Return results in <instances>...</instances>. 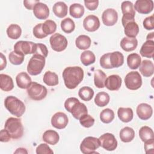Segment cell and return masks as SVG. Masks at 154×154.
<instances>
[{
    "label": "cell",
    "instance_id": "cell-1",
    "mask_svg": "<svg viewBox=\"0 0 154 154\" xmlns=\"http://www.w3.org/2000/svg\"><path fill=\"white\" fill-rule=\"evenodd\" d=\"M63 78L66 87L69 89H74L82 82L84 70L79 66L67 67L63 72Z\"/></svg>",
    "mask_w": 154,
    "mask_h": 154
},
{
    "label": "cell",
    "instance_id": "cell-2",
    "mask_svg": "<svg viewBox=\"0 0 154 154\" xmlns=\"http://www.w3.org/2000/svg\"><path fill=\"white\" fill-rule=\"evenodd\" d=\"M6 109L13 115L20 117L25 111V105L20 99L13 96H7L4 100Z\"/></svg>",
    "mask_w": 154,
    "mask_h": 154
},
{
    "label": "cell",
    "instance_id": "cell-3",
    "mask_svg": "<svg viewBox=\"0 0 154 154\" xmlns=\"http://www.w3.org/2000/svg\"><path fill=\"white\" fill-rule=\"evenodd\" d=\"M4 129L7 131L13 139L20 138L23 134V127L21 120L14 117L8 118L4 125Z\"/></svg>",
    "mask_w": 154,
    "mask_h": 154
},
{
    "label": "cell",
    "instance_id": "cell-4",
    "mask_svg": "<svg viewBox=\"0 0 154 154\" xmlns=\"http://www.w3.org/2000/svg\"><path fill=\"white\" fill-rule=\"evenodd\" d=\"M134 17L130 14H123L122 18L124 32L128 37L135 38L139 32V27L135 21Z\"/></svg>",
    "mask_w": 154,
    "mask_h": 154
},
{
    "label": "cell",
    "instance_id": "cell-5",
    "mask_svg": "<svg viewBox=\"0 0 154 154\" xmlns=\"http://www.w3.org/2000/svg\"><path fill=\"white\" fill-rule=\"evenodd\" d=\"M45 57L43 55L34 54L27 65V71L29 74L32 76L40 74L45 66Z\"/></svg>",
    "mask_w": 154,
    "mask_h": 154
},
{
    "label": "cell",
    "instance_id": "cell-6",
    "mask_svg": "<svg viewBox=\"0 0 154 154\" xmlns=\"http://www.w3.org/2000/svg\"><path fill=\"white\" fill-rule=\"evenodd\" d=\"M26 91L28 96L34 100H41L45 99L48 93L47 88L36 82H32Z\"/></svg>",
    "mask_w": 154,
    "mask_h": 154
},
{
    "label": "cell",
    "instance_id": "cell-7",
    "mask_svg": "<svg viewBox=\"0 0 154 154\" xmlns=\"http://www.w3.org/2000/svg\"><path fill=\"white\" fill-rule=\"evenodd\" d=\"M100 147L98 138L94 137H85L81 143L80 150L84 154L97 153L96 151Z\"/></svg>",
    "mask_w": 154,
    "mask_h": 154
},
{
    "label": "cell",
    "instance_id": "cell-8",
    "mask_svg": "<svg viewBox=\"0 0 154 154\" xmlns=\"http://www.w3.org/2000/svg\"><path fill=\"white\" fill-rule=\"evenodd\" d=\"M125 83L127 88L131 90L139 89L142 85V78L137 71L129 72L125 78Z\"/></svg>",
    "mask_w": 154,
    "mask_h": 154
},
{
    "label": "cell",
    "instance_id": "cell-9",
    "mask_svg": "<svg viewBox=\"0 0 154 154\" xmlns=\"http://www.w3.org/2000/svg\"><path fill=\"white\" fill-rule=\"evenodd\" d=\"M14 51L23 55L34 54L36 51V43L29 41H18L14 46Z\"/></svg>",
    "mask_w": 154,
    "mask_h": 154
},
{
    "label": "cell",
    "instance_id": "cell-10",
    "mask_svg": "<svg viewBox=\"0 0 154 154\" xmlns=\"http://www.w3.org/2000/svg\"><path fill=\"white\" fill-rule=\"evenodd\" d=\"M100 146L108 151H113L117 147V141L112 134L105 133L98 138Z\"/></svg>",
    "mask_w": 154,
    "mask_h": 154
},
{
    "label": "cell",
    "instance_id": "cell-11",
    "mask_svg": "<svg viewBox=\"0 0 154 154\" xmlns=\"http://www.w3.org/2000/svg\"><path fill=\"white\" fill-rule=\"evenodd\" d=\"M52 49L56 52H61L66 49L68 42L67 38L60 33L54 34L49 38Z\"/></svg>",
    "mask_w": 154,
    "mask_h": 154
},
{
    "label": "cell",
    "instance_id": "cell-12",
    "mask_svg": "<svg viewBox=\"0 0 154 154\" xmlns=\"http://www.w3.org/2000/svg\"><path fill=\"white\" fill-rule=\"evenodd\" d=\"M69 122L67 116L63 112H58L53 115L51 118V125L53 127L62 129L66 127Z\"/></svg>",
    "mask_w": 154,
    "mask_h": 154
},
{
    "label": "cell",
    "instance_id": "cell-13",
    "mask_svg": "<svg viewBox=\"0 0 154 154\" xmlns=\"http://www.w3.org/2000/svg\"><path fill=\"white\" fill-rule=\"evenodd\" d=\"M102 20L105 25L113 26L117 22L118 13L114 8H107L102 13Z\"/></svg>",
    "mask_w": 154,
    "mask_h": 154
},
{
    "label": "cell",
    "instance_id": "cell-14",
    "mask_svg": "<svg viewBox=\"0 0 154 154\" xmlns=\"http://www.w3.org/2000/svg\"><path fill=\"white\" fill-rule=\"evenodd\" d=\"M134 7L140 14H149L153 10V2L152 0H137Z\"/></svg>",
    "mask_w": 154,
    "mask_h": 154
},
{
    "label": "cell",
    "instance_id": "cell-15",
    "mask_svg": "<svg viewBox=\"0 0 154 154\" xmlns=\"http://www.w3.org/2000/svg\"><path fill=\"white\" fill-rule=\"evenodd\" d=\"M83 26L85 30L89 32H94L99 29L100 26L99 19L96 16L88 15L83 21Z\"/></svg>",
    "mask_w": 154,
    "mask_h": 154
},
{
    "label": "cell",
    "instance_id": "cell-16",
    "mask_svg": "<svg viewBox=\"0 0 154 154\" xmlns=\"http://www.w3.org/2000/svg\"><path fill=\"white\" fill-rule=\"evenodd\" d=\"M122 79L118 75H111L108 76L105 81V87L111 91L118 90L122 85Z\"/></svg>",
    "mask_w": 154,
    "mask_h": 154
},
{
    "label": "cell",
    "instance_id": "cell-17",
    "mask_svg": "<svg viewBox=\"0 0 154 154\" xmlns=\"http://www.w3.org/2000/svg\"><path fill=\"white\" fill-rule=\"evenodd\" d=\"M33 13L38 19H46L49 15V9L46 4L38 2L33 8Z\"/></svg>",
    "mask_w": 154,
    "mask_h": 154
},
{
    "label": "cell",
    "instance_id": "cell-18",
    "mask_svg": "<svg viewBox=\"0 0 154 154\" xmlns=\"http://www.w3.org/2000/svg\"><path fill=\"white\" fill-rule=\"evenodd\" d=\"M153 114L152 106L146 103H141L137 107V114L138 117L143 120H147L149 119Z\"/></svg>",
    "mask_w": 154,
    "mask_h": 154
},
{
    "label": "cell",
    "instance_id": "cell-19",
    "mask_svg": "<svg viewBox=\"0 0 154 154\" xmlns=\"http://www.w3.org/2000/svg\"><path fill=\"white\" fill-rule=\"evenodd\" d=\"M109 61L111 69L119 67L122 66L124 63L123 55L119 51H114L111 53L109 52Z\"/></svg>",
    "mask_w": 154,
    "mask_h": 154
},
{
    "label": "cell",
    "instance_id": "cell-20",
    "mask_svg": "<svg viewBox=\"0 0 154 154\" xmlns=\"http://www.w3.org/2000/svg\"><path fill=\"white\" fill-rule=\"evenodd\" d=\"M16 81L17 86L22 89L28 88L32 82L31 78L25 72H22L17 74L16 77Z\"/></svg>",
    "mask_w": 154,
    "mask_h": 154
},
{
    "label": "cell",
    "instance_id": "cell-21",
    "mask_svg": "<svg viewBox=\"0 0 154 154\" xmlns=\"http://www.w3.org/2000/svg\"><path fill=\"white\" fill-rule=\"evenodd\" d=\"M140 72L144 77L151 76L154 72V65L152 61L144 60L140 66Z\"/></svg>",
    "mask_w": 154,
    "mask_h": 154
},
{
    "label": "cell",
    "instance_id": "cell-22",
    "mask_svg": "<svg viewBox=\"0 0 154 154\" xmlns=\"http://www.w3.org/2000/svg\"><path fill=\"white\" fill-rule=\"evenodd\" d=\"M138 45V41L135 38L123 37L120 42V46L126 52H130L135 50Z\"/></svg>",
    "mask_w": 154,
    "mask_h": 154
},
{
    "label": "cell",
    "instance_id": "cell-23",
    "mask_svg": "<svg viewBox=\"0 0 154 154\" xmlns=\"http://www.w3.org/2000/svg\"><path fill=\"white\" fill-rule=\"evenodd\" d=\"M140 54L142 57L146 58H153L154 54L153 40H147L143 43L140 49Z\"/></svg>",
    "mask_w": 154,
    "mask_h": 154
},
{
    "label": "cell",
    "instance_id": "cell-24",
    "mask_svg": "<svg viewBox=\"0 0 154 154\" xmlns=\"http://www.w3.org/2000/svg\"><path fill=\"white\" fill-rule=\"evenodd\" d=\"M70 112L75 119L79 120L81 116L87 114L88 111L85 105L79 101L72 106Z\"/></svg>",
    "mask_w": 154,
    "mask_h": 154
},
{
    "label": "cell",
    "instance_id": "cell-25",
    "mask_svg": "<svg viewBox=\"0 0 154 154\" xmlns=\"http://www.w3.org/2000/svg\"><path fill=\"white\" fill-rule=\"evenodd\" d=\"M0 88L5 91H10L13 89L14 84L11 76L3 73L0 75Z\"/></svg>",
    "mask_w": 154,
    "mask_h": 154
},
{
    "label": "cell",
    "instance_id": "cell-26",
    "mask_svg": "<svg viewBox=\"0 0 154 154\" xmlns=\"http://www.w3.org/2000/svg\"><path fill=\"white\" fill-rule=\"evenodd\" d=\"M117 115L119 119L125 123L131 122L133 119V111L131 108L120 107L118 109Z\"/></svg>",
    "mask_w": 154,
    "mask_h": 154
},
{
    "label": "cell",
    "instance_id": "cell-27",
    "mask_svg": "<svg viewBox=\"0 0 154 154\" xmlns=\"http://www.w3.org/2000/svg\"><path fill=\"white\" fill-rule=\"evenodd\" d=\"M43 140L46 143L51 145L56 144L60 139L58 134L54 130H47L43 134Z\"/></svg>",
    "mask_w": 154,
    "mask_h": 154
},
{
    "label": "cell",
    "instance_id": "cell-28",
    "mask_svg": "<svg viewBox=\"0 0 154 154\" xmlns=\"http://www.w3.org/2000/svg\"><path fill=\"white\" fill-rule=\"evenodd\" d=\"M54 14L60 18L64 17L67 14V5L62 1L57 2L52 8Z\"/></svg>",
    "mask_w": 154,
    "mask_h": 154
},
{
    "label": "cell",
    "instance_id": "cell-29",
    "mask_svg": "<svg viewBox=\"0 0 154 154\" xmlns=\"http://www.w3.org/2000/svg\"><path fill=\"white\" fill-rule=\"evenodd\" d=\"M119 136L122 141L124 143H129L134 138L135 132L132 128L126 126L120 130Z\"/></svg>",
    "mask_w": 154,
    "mask_h": 154
},
{
    "label": "cell",
    "instance_id": "cell-30",
    "mask_svg": "<svg viewBox=\"0 0 154 154\" xmlns=\"http://www.w3.org/2000/svg\"><path fill=\"white\" fill-rule=\"evenodd\" d=\"M91 43V38L86 35H80L75 40L76 46L81 50H85L89 48Z\"/></svg>",
    "mask_w": 154,
    "mask_h": 154
},
{
    "label": "cell",
    "instance_id": "cell-31",
    "mask_svg": "<svg viewBox=\"0 0 154 154\" xmlns=\"http://www.w3.org/2000/svg\"><path fill=\"white\" fill-rule=\"evenodd\" d=\"M141 63V58L138 54L132 53L127 57V64L132 70L138 69Z\"/></svg>",
    "mask_w": 154,
    "mask_h": 154
},
{
    "label": "cell",
    "instance_id": "cell-32",
    "mask_svg": "<svg viewBox=\"0 0 154 154\" xmlns=\"http://www.w3.org/2000/svg\"><path fill=\"white\" fill-rule=\"evenodd\" d=\"M43 82L48 86H55L58 84V75L51 71H47L43 75Z\"/></svg>",
    "mask_w": 154,
    "mask_h": 154
},
{
    "label": "cell",
    "instance_id": "cell-33",
    "mask_svg": "<svg viewBox=\"0 0 154 154\" xmlns=\"http://www.w3.org/2000/svg\"><path fill=\"white\" fill-rule=\"evenodd\" d=\"M106 77V74L102 70L100 69L96 70L94 73V83L95 86L99 88L105 87Z\"/></svg>",
    "mask_w": 154,
    "mask_h": 154
},
{
    "label": "cell",
    "instance_id": "cell-34",
    "mask_svg": "<svg viewBox=\"0 0 154 154\" xmlns=\"http://www.w3.org/2000/svg\"><path fill=\"white\" fill-rule=\"evenodd\" d=\"M22 34V29L20 26L17 24H11L7 29V34L10 38L17 39Z\"/></svg>",
    "mask_w": 154,
    "mask_h": 154
},
{
    "label": "cell",
    "instance_id": "cell-35",
    "mask_svg": "<svg viewBox=\"0 0 154 154\" xmlns=\"http://www.w3.org/2000/svg\"><path fill=\"white\" fill-rule=\"evenodd\" d=\"M69 13L71 16L74 18H81L84 14V8L83 5L78 3L72 4L69 8Z\"/></svg>",
    "mask_w": 154,
    "mask_h": 154
},
{
    "label": "cell",
    "instance_id": "cell-36",
    "mask_svg": "<svg viewBox=\"0 0 154 154\" xmlns=\"http://www.w3.org/2000/svg\"><path fill=\"white\" fill-rule=\"evenodd\" d=\"M80 60L82 63L87 66L91 64H93L96 60L95 55L91 51H85L81 53L80 56Z\"/></svg>",
    "mask_w": 154,
    "mask_h": 154
},
{
    "label": "cell",
    "instance_id": "cell-37",
    "mask_svg": "<svg viewBox=\"0 0 154 154\" xmlns=\"http://www.w3.org/2000/svg\"><path fill=\"white\" fill-rule=\"evenodd\" d=\"M109 96L106 92H99L94 97L95 104L100 107H103L106 106L109 102Z\"/></svg>",
    "mask_w": 154,
    "mask_h": 154
},
{
    "label": "cell",
    "instance_id": "cell-38",
    "mask_svg": "<svg viewBox=\"0 0 154 154\" xmlns=\"http://www.w3.org/2000/svg\"><path fill=\"white\" fill-rule=\"evenodd\" d=\"M139 137L142 141L145 142L147 140L154 138V133L152 128L147 126H144L140 129Z\"/></svg>",
    "mask_w": 154,
    "mask_h": 154
},
{
    "label": "cell",
    "instance_id": "cell-39",
    "mask_svg": "<svg viewBox=\"0 0 154 154\" xmlns=\"http://www.w3.org/2000/svg\"><path fill=\"white\" fill-rule=\"evenodd\" d=\"M78 96L82 100L84 101H89L94 96V91L91 88L84 86L79 90Z\"/></svg>",
    "mask_w": 154,
    "mask_h": 154
},
{
    "label": "cell",
    "instance_id": "cell-40",
    "mask_svg": "<svg viewBox=\"0 0 154 154\" xmlns=\"http://www.w3.org/2000/svg\"><path fill=\"white\" fill-rule=\"evenodd\" d=\"M61 28L64 32L69 34L74 31L75 28V24L72 19L67 17L61 20Z\"/></svg>",
    "mask_w": 154,
    "mask_h": 154
},
{
    "label": "cell",
    "instance_id": "cell-41",
    "mask_svg": "<svg viewBox=\"0 0 154 154\" xmlns=\"http://www.w3.org/2000/svg\"><path fill=\"white\" fill-rule=\"evenodd\" d=\"M114 112L109 108L104 109L100 113V119L104 123H109L114 120Z\"/></svg>",
    "mask_w": 154,
    "mask_h": 154
},
{
    "label": "cell",
    "instance_id": "cell-42",
    "mask_svg": "<svg viewBox=\"0 0 154 154\" xmlns=\"http://www.w3.org/2000/svg\"><path fill=\"white\" fill-rule=\"evenodd\" d=\"M42 29L46 35L52 34L54 33L57 29V24L52 20H46L42 24Z\"/></svg>",
    "mask_w": 154,
    "mask_h": 154
},
{
    "label": "cell",
    "instance_id": "cell-43",
    "mask_svg": "<svg viewBox=\"0 0 154 154\" xmlns=\"http://www.w3.org/2000/svg\"><path fill=\"white\" fill-rule=\"evenodd\" d=\"M121 9L123 14H130L135 16V10L133 4L128 1H123L121 4Z\"/></svg>",
    "mask_w": 154,
    "mask_h": 154
},
{
    "label": "cell",
    "instance_id": "cell-44",
    "mask_svg": "<svg viewBox=\"0 0 154 154\" xmlns=\"http://www.w3.org/2000/svg\"><path fill=\"white\" fill-rule=\"evenodd\" d=\"M25 55L19 54L15 51L11 52L8 55V58L10 62L14 65H20L24 60Z\"/></svg>",
    "mask_w": 154,
    "mask_h": 154
},
{
    "label": "cell",
    "instance_id": "cell-45",
    "mask_svg": "<svg viewBox=\"0 0 154 154\" xmlns=\"http://www.w3.org/2000/svg\"><path fill=\"white\" fill-rule=\"evenodd\" d=\"M79 123L80 124L87 128L91 127L94 123V119L90 115L85 114L80 117Z\"/></svg>",
    "mask_w": 154,
    "mask_h": 154
},
{
    "label": "cell",
    "instance_id": "cell-46",
    "mask_svg": "<svg viewBox=\"0 0 154 154\" xmlns=\"http://www.w3.org/2000/svg\"><path fill=\"white\" fill-rule=\"evenodd\" d=\"M42 23L37 24L32 29L33 35L37 38H43L47 35L44 33L42 29Z\"/></svg>",
    "mask_w": 154,
    "mask_h": 154
},
{
    "label": "cell",
    "instance_id": "cell-47",
    "mask_svg": "<svg viewBox=\"0 0 154 154\" xmlns=\"http://www.w3.org/2000/svg\"><path fill=\"white\" fill-rule=\"evenodd\" d=\"M36 153L37 154H49V153H54L53 150L49 147V146L45 144L42 143L39 144L36 148Z\"/></svg>",
    "mask_w": 154,
    "mask_h": 154
},
{
    "label": "cell",
    "instance_id": "cell-48",
    "mask_svg": "<svg viewBox=\"0 0 154 154\" xmlns=\"http://www.w3.org/2000/svg\"><path fill=\"white\" fill-rule=\"evenodd\" d=\"M143 25L144 28L147 30H152L154 28V16L147 17L143 20Z\"/></svg>",
    "mask_w": 154,
    "mask_h": 154
},
{
    "label": "cell",
    "instance_id": "cell-49",
    "mask_svg": "<svg viewBox=\"0 0 154 154\" xmlns=\"http://www.w3.org/2000/svg\"><path fill=\"white\" fill-rule=\"evenodd\" d=\"M34 54H39L46 57L48 54V50L46 46L42 43H36V51Z\"/></svg>",
    "mask_w": 154,
    "mask_h": 154
},
{
    "label": "cell",
    "instance_id": "cell-50",
    "mask_svg": "<svg viewBox=\"0 0 154 154\" xmlns=\"http://www.w3.org/2000/svg\"><path fill=\"white\" fill-rule=\"evenodd\" d=\"M109 52L103 54L100 58V60H99L100 65L104 69H111V67L110 66L109 61Z\"/></svg>",
    "mask_w": 154,
    "mask_h": 154
},
{
    "label": "cell",
    "instance_id": "cell-51",
    "mask_svg": "<svg viewBox=\"0 0 154 154\" xmlns=\"http://www.w3.org/2000/svg\"><path fill=\"white\" fill-rule=\"evenodd\" d=\"M144 150L146 153H154V138L150 139L144 142Z\"/></svg>",
    "mask_w": 154,
    "mask_h": 154
},
{
    "label": "cell",
    "instance_id": "cell-52",
    "mask_svg": "<svg viewBox=\"0 0 154 154\" xmlns=\"http://www.w3.org/2000/svg\"><path fill=\"white\" fill-rule=\"evenodd\" d=\"M78 102H79V100L76 97L68 98L67 99H66V100L64 102V107L66 109L70 112L72 106Z\"/></svg>",
    "mask_w": 154,
    "mask_h": 154
},
{
    "label": "cell",
    "instance_id": "cell-53",
    "mask_svg": "<svg viewBox=\"0 0 154 154\" xmlns=\"http://www.w3.org/2000/svg\"><path fill=\"white\" fill-rule=\"evenodd\" d=\"M84 4L88 10L90 11H93L97 8L99 1H84Z\"/></svg>",
    "mask_w": 154,
    "mask_h": 154
},
{
    "label": "cell",
    "instance_id": "cell-54",
    "mask_svg": "<svg viewBox=\"0 0 154 154\" xmlns=\"http://www.w3.org/2000/svg\"><path fill=\"white\" fill-rule=\"evenodd\" d=\"M11 137L6 129H2L0 132V141L1 142H8L10 140Z\"/></svg>",
    "mask_w": 154,
    "mask_h": 154
},
{
    "label": "cell",
    "instance_id": "cell-55",
    "mask_svg": "<svg viewBox=\"0 0 154 154\" xmlns=\"http://www.w3.org/2000/svg\"><path fill=\"white\" fill-rule=\"evenodd\" d=\"M38 2H40L39 0H32V1L25 0V1H23V5L27 9L33 10V8L35 6V5Z\"/></svg>",
    "mask_w": 154,
    "mask_h": 154
},
{
    "label": "cell",
    "instance_id": "cell-56",
    "mask_svg": "<svg viewBox=\"0 0 154 154\" xmlns=\"http://www.w3.org/2000/svg\"><path fill=\"white\" fill-rule=\"evenodd\" d=\"M1 65H0V70H2L4 68H5L7 65V60L5 58V57L2 54V53H1Z\"/></svg>",
    "mask_w": 154,
    "mask_h": 154
},
{
    "label": "cell",
    "instance_id": "cell-57",
    "mask_svg": "<svg viewBox=\"0 0 154 154\" xmlns=\"http://www.w3.org/2000/svg\"><path fill=\"white\" fill-rule=\"evenodd\" d=\"M14 153H28V152L25 149L20 147L17 149V150L14 152Z\"/></svg>",
    "mask_w": 154,
    "mask_h": 154
},
{
    "label": "cell",
    "instance_id": "cell-58",
    "mask_svg": "<svg viewBox=\"0 0 154 154\" xmlns=\"http://www.w3.org/2000/svg\"><path fill=\"white\" fill-rule=\"evenodd\" d=\"M153 35H154V32H151L150 34H149L147 35V40H153Z\"/></svg>",
    "mask_w": 154,
    "mask_h": 154
}]
</instances>
